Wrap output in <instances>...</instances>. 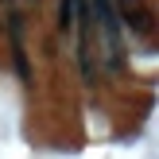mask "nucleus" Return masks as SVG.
<instances>
[{"instance_id": "3", "label": "nucleus", "mask_w": 159, "mask_h": 159, "mask_svg": "<svg viewBox=\"0 0 159 159\" xmlns=\"http://www.w3.org/2000/svg\"><path fill=\"white\" fill-rule=\"evenodd\" d=\"M74 4L78 0H58V27H74Z\"/></svg>"}, {"instance_id": "1", "label": "nucleus", "mask_w": 159, "mask_h": 159, "mask_svg": "<svg viewBox=\"0 0 159 159\" xmlns=\"http://www.w3.org/2000/svg\"><path fill=\"white\" fill-rule=\"evenodd\" d=\"M93 4V23L101 27V47H105V66L113 74L124 70V43H120V16L113 0H89Z\"/></svg>"}, {"instance_id": "2", "label": "nucleus", "mask_w": 159, "mask_h": 159, "mask_svg": "<svg viewBox=\"0 0 159 159\" xmlns=\"http://www.w3.org/2000/svg\"><path fill=\"white\" fill-rule=\"evenodd\" d=\"M116 16H120V23H128V31H136V35H152V8L144 4V0H113Z\"/></svg>"}]
</instances>
